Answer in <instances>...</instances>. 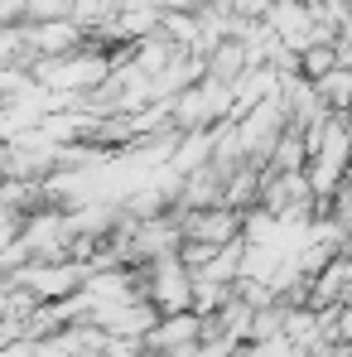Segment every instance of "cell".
Returning a JSON list of instances; mask_svg holds the SVG:
<instances>
[{"label": "cell", "mask_w": 352, "mask_h": 357, "mask_svg": "<svg viewBox=\"0 0 352 357\" xmlns=\"http://www.w3.org/2000/svg\"><path fill=\"white\" fill-rule=\"evenodd\" d=\"M314 97H319L333 116L352 112V68H328L323 77H314Z\"/></svg>", "instance_id": "6da1fadb"}, {"label": "cell", "mask_w": 352, "mask_h": 357, "mask_svg": "<svg viewBox=\"0 0 352 357\" xmlns=\"http://www.w3.org/2000/svg\"><path fill=\"white\" fill-rule=\"evenodd\" d=\"M72 0H29V20H68Z\"/></svg>", "instance_id": "7a4b0ae2"}]
</instances>
